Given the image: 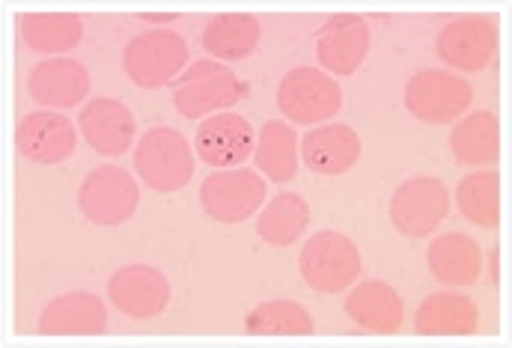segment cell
<instances>
[{"label":"cell","instance_id":"obj_8","mask_svg":"<svg viewBox=\"0 0 512 348\" xmlns=\"http://www.w3.org/2000/svg\"><path fill=\"white\" fill-rule=\"evenodd\" d=\"M450 215V191L438 176H411L390 197V224L408 238L432 235Z\"/></svg>","mask_w":512,"mask_h":348},{"label":"cell","instance_id":"obj_22","mask_svg":"<svg viewBox=\"0 0 512 348\" xmlns=\"http://www.w3.org/2000/svg\"><path fill=\"white\" fill-rule=\"evenodd\" d=\"M262 39V27L251 12H224L215 15L203 33H200V45L209 57H215L218 63H239L248 60L256 51Z\"/></svg>","mask_w":512,"mask_h":348},{"label":"cell","instance_id":"obj_20","mask_svg":"<svg viewBox=\"0 0 512 348\" xmlns=\"http://www.w3.org/2000/svg\"><path fill=\"white\" fill-rule=\"evenodd\" d=\"M426 265L432 277L444 286H471L483 271V250L465 232L438 235L426 250Z\"/></svg>","mask_w":512,"mask_h":348},{"label":"cell","instance_id":"obj_11","mask_svg":"<svg viewBox=\"0 0 512 348\" xmlns=\"http://www.w3.org/2000/svg\"><path fill=\"white\" fill-rule=\"evenodd\" d=\"M170 280L152 265H123L108 280L111 304L134 322H146L161 316L170 307Z\"/></svg>","mask_w":512,"mask_h":348},{"label":"cell","instance_id":"obj_1","mask_svg":"<svg viewBox=\"0 0 512 348\" xmlns=\"http://www.w3.org/2000/svg\"><path fill=\"white\" fill-rule=\"evenodd\" d=\"M134 170L140 182L158 194L182 191L194 176V149L182 131L170 125H152L137 140Z\"/></svg>","mask_w":512,"mask_h":348},{"label":"cell","instance_id":"obj_26","mask_svg":"<svg viewBox=\"0 0 512 348\" xmlns=\"http://www.w3.org/2000/svg\"><path fill=\"white\" fill-rule=\"evenodd\" d=\"M310 224V203L301 194H277L262 215L256 218V235L268 247H289L295 244Z\"/></svg>","mask_w":512,"mask_h":348},{"label":"cell","instance_id":"obj_3","mask_svg":"<svg viewBox=\"0 0 512 348\" xmlns=\"http://www.w3.org/2000/svg\"><path fill=\"white\" fill-rule=\"evenodd\" d=\"M176 114L185 119H203L215 111H227L242 102L245 84L239 75L218 60H197L170 84Z\"/></svg>","mask_w":512,"mask_h":348},{"label":"cell","instance_id":"obj_23","mask_svg":"<svg viewBox=\"0 0 512 348\" xmlns=\"http://www.w3.org/2000/svg\"><path fill=\"white\" fill-rule=\"evenodd\" d=\"M24 45L42 57H60L81 45L84 21L75 12H27L18 18Z\"/></svg>","mask_w":512,"mask_h":348},{"label":"cell","instance_id":"obj_5","mask_svg":"<svg viewBox=\"0 0 512 348\" xmlns=\"http://www.w3.org/2000/svg\"><path fill=\"white\" fill-rule=\"evenodd\" d=\"M277 108L292 125H319L340 114L343 90L328 72L295 66L280 78Z\"/></svg>","mask_w":512,"mask_h":348},{"label":"cell","instance_id":"obj_13","mask_svg":"<svg viewBox=\"0 0 512 348\" xmlns=\"http://www.w3.org/2000/svg\"><path fill=\"white\" fill-rule=\"evenodd\" d=\"M194 149L203 164L215 170H230L245 164L256 149L254 125L236 111H221L200 122Z\"/></svg>","mask_w":512,"mask_h":348},{"label":"cell","instance_id":"obj_6","mask_svg":"<svg viewBox=\"0 0 512 348\" xmlns=\"http://www.w3.org/2000/svg\"><path fill=\"white\" fill-rule=\"evenodd\" d=\"M140 206L137 179L114 164L96 167L84 176L78 188V209L96 227H123Z\"/></svg>","mask_w":512,"mask_h":348},{"label":"cell","instance_id":"obj_17","mask_svg":"<svg viewBox=\"0 0 512 348\" xmlns=\"http://www.w3.org/2000/svg\"><path fill=\"white\" fill-rule=\"evenodd\" d=\"M108 331V307L93 292H66L45 304L39 334L45 337H96Z\"/></svg>","mask_w":512,"mask_h":348},{"label":"cell","instance_id":"obj_7","mask_svg":"<svg viewBox=\"0 0 512 348\" xmlns=\"http://www.w3.org/2000/svg\"><path fill=\"white\" fill-rule=\"evenodd\" d=\"M402 102L408 114L426 125H450L474 105V90L459 75L444 69H423L408 78Z\"/></svg>","mask_w":512,"mask_h":348},{"label":"cell","instance_id":"obj_4","mask_svg":"<svg viewBox=\"0 0 512 348\" xmlns=\"http://www.w3.org/2000/svg\"><path fill=\"white\" fill-rule=\"evenodd\" d=\"M188 57H191V48L185 36H179L176 30L158 27V30H146L128 39V45L123 48V69H126L128 81H134L140 90H158L179 78Z\"/></svg>","mask_w":512,"mask_h":348},{"label":"cell","instance_id":"obj_25","mask_svg":"<svg viewBox=\"0 0 512 348\" xmlns=\"http://www.w3.org/2000/svg\"><path fill=\"white\" fill-rule=\"evenodd\" d=\"M256 167L271 182L283 185L298 176L301 152H298V134L292 125L280 119H265L256 134Z\"/></svg>","mask_w":512,"mask_h":348},{"label":"cell","instance_id":"obj_2","mask_svg":"<svg viewBox=\"0 0 512 348\" xmlns=\"http://www.w3.org/2000/svg\"><path fill=\"white\" fill-rule=\"evenodd\" d=\"M364 259L358 244L343 232L322 230L310 235L298 256L301 280L319 295H340L349 292L352 283L361 277Z\"/></svg>","mask_w":512,"mask_h":348},{"label":"cell","instance_id":"obj_16","mask_svg":"<svg viewBox=\"0 0 512 348\" xmlns=\"http://www.w3.org/2000/svg\"><path fill=\"white\" fill-rule=\"evenodd\" d=\"M78 128L87 140V146L105 158H120L131 152L137 122L123 102L117 99H90V105L81 108Z\"/></svg>","mask_w":512,"mask_h":348},{"label":"cell","instance_id":"obj_24","mask_svg":"<svg viewBox=\"0 0 512 348\" xmlns=\"http://www.w3.org/2000/svg\"><path fill=\"white\" fill-rule=\"evenodd\" d=\"M450 152L465 167H483L495 164L501 158V122L492 111L456 119L450 131Z\"/></svg>","mask_w":512,"mask_h":348},{"label":"cell","instance_id":"obj_27","mask_svg":"<svg viewBox=\"0 0 512 348\" xmlns=\"http://www.w3.org/2000/svg\"><path fill=\"white\" fill-rule=\"evenodd\" d=\"M456 206L474 227L495 230L501 224V176L492 170L462 176L456 188Z\"/></svg>","mask_w":512,"mask_h":348},{"label":"cell","instance_id":"obj_18","mask_svg":"<svg viewBox=\"0 0 512 348\" xmlns=\"http://www.w3.org/2000/svg\"><path fill=\"white\" fill-rule=\"evenodd\" d=\"M304 155V167L319 176H343L361 161V137L346 122H325L322 128H310L298 149Z\"/></svg>","mask_w":512,"mask_h":348},{"label":"cell","instance_id":"obj_9","mask_svg":"<svg viewBox=\"0 0 512 348\" xmlns=\"http://www.w3.org/2000/svg\"><path fill=\"white\" fill-rule=\"evenodd\" d=\"M265 179L256 176L248 167H230L218 170L203 179L200 185V203L203 212L218 224H245L256 215V209L265 203Z\"/></svg>","mask_w":512,"mask_h":348},{"label":"cell","instance_id":"obj_14","mask_svg":"<svg viewBox=\"0 0 512 348\" xmlns=\"http://www.w3.org/2000/svg\"><path fill=\"white\" fill-rule=\"evenodd\" d=\"M27 93L42 108L69 111L90 96V72L75 57H48L30 69Z\"/></svg>","mask_w":512,"mask_h":348},{"label":"cell","instance_id":"obj_21","mask_svg":"<svg viewBox=\"0 0 512 348\" xmlns=\"http://www.w3.org/2000/svg\"><path fill=\"white\" fill-rule=\"evenodd\" d=\"M480 325V310L468 295L435 292L414 316V331L423 337H471Z\"/></svg>","mask_w":512,"mask_h":348},{"label":"cell","instance_id":"obj_19","mask_svg":"<svg viewBox=\"0 0 512 348\" xmlns=\"http://www.w3.org/2000/svg\"><path fill=\"white\" fill-rule=\"evenodd\" d=\"M346 316L367 334H396L405 322V304L399 292L384 280L358 283L343 304Z\"/></svg>","mask_w":512,"mask_h":348},{"label":"cell","instance_id":"obj_12","mask_svg":"<svg viewBox=\"0 0 512 348\" xmlns=\"http://www.w3.org/2000/svg\"><path fill=\"white\" fill-rule=\"evenodd\" d=\"M373 45L370 24L361 15H334L316 30V60L328 75L352 78Z\"/></svg>","mask_w":512,"mask_h":348},{"label":"cell","instance_id":"obj_15","mask_svg":"<svg viewBox=\"0 0 512 348\" xmlns=\"http://www.w3.org/2000/svg\"><path fill=\"white\" fill-rule=\"evenodd\" d=\"M15 143L33 164H63L78 149V128L60 111H33L18 122Z\"/></svg>","mask_w":512,"mask_h":348},{"label":"cell","instance_id":"obj_28","mask_svg":"<svg viewBox=\"0 0 512 348\" xmlns=\"http://www.w3.org/2000/svg\"><path fill=\"white\" fill-rule=\"evenodd\" d=\"M245 331L251 337H310L316 331L313 316L295 301H265L248 313Z\"/></svg>","mask_w":512,"mask_h":348},{"label":"cell","instance_id":"obj_10","mask_svg":"<svg viewBox=\"0 0 512 348\" xmlns=\"http://www.w3.org/2000/svg\"><path fill=\"white\" fill-rule=\"evenodd\" d=\"M498 21L489 15H459L435 39L438 57L459 72H483L498 57Z\"/></svg>","mask_w":512,"mask_h":348}]
</instances>
